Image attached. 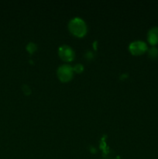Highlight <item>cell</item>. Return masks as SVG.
Wrapping results in <instances>:
<instances>
[{
	"instance_id": "5b68a950",
	"label": "cell",
	"mask_w": 158,
	"mask_h": 159,
	"mask_svg": "<svg viewBox=\"0 0 158 159\" xmlns=\"http://www.w3.org/2000/svg\"><path fill=\"white\" fill-rule=\"evenodd\" d=\"M147 39L150 44L155 45L158 43V26H154L149 30Z\"/></svg>"
},
{
	"instance_id": "52a82bcc",
	"label": "cell",
	"mask_w": 158,
	"mask_h": 159,
	"mask_svg": "<svg viewBox=\"0 0 158 159\" xmlns=\"http://www.w3.org/2000/svg\"><path fill=\"white\" fill-rule=\"evenodd\" d=\"M28 50H29V51H30V52H33V51H34V50L36 49V46L34 43H30L28 44V47H27Z\"/></svg>"
},
{
	"instance_id": "8992f818",
	"label": "cell",
	"mask_w": 158,
	"mask_h": 159,
	"mask_svg": "<svg viewBox=\"0 0 158 159\" xmlns=\"http://www.w3.org/2000/svg\"><path fill=\"white\" fill-rule=\"evenodd\" d=\"M149 55L151 57H156L158 56V49L156 48H152L149 50Z\"/></svg>"
},
{
	"instance_id": "7a4b0ae2",
	"label": "cell",
	"mask_w": 158,
	"mask_h": 159,
	"mask_svg": "<svg viewBox=\"0 0 158 159\" xmlns=\"http://www.w3.org/2000/svg\"><path fill=\"white\" fill-rule=\"evenodd\" d=\"M73 68L68 65H63L59 67L57 75L59 79L63 82H68L73 76Z\"/></svg>"
},
{
	"instance_id": "6da1fadb",
	"label": "cell",
	"mask_w": 158,
	"mask_h": 159,
	"mask_svg": "<svg viewBox=\"0 0 158 159\" xmlns=\"http://www.w3.org/2000/svg\"><path fill=\"white\" fill-rule=\"evenodd\" d=\"M68 26L70 31L77 37H82L86 34L87 26L85 22L78 17L72 19L70 21Z\"/></svg>"
},
{
	"instance_id": "277c9868",
	"label": "cell",
	"mask_w": 158,
	"mask_h": 159,
	"mask_svg": "<svg viewBox=\"0 0 158 159\" xmlns=\"http://www.w3.org/2000/svg\"><path fill=\"white\" fill-rule=\"evenodd\" d=\"M59 54L63 60L67 61L73 60L74 57V51L68 45H63L59 48Z\"/></svg>"
},
{
	"instance_id": "3957f363",
	"label": "cell",
	"mask_w": 158,
	"mask_h": 159,
	"mask_svg": "<svg viewBox=\"0 0 158 159\" xmlns=\"http://www.w3.org/2000/svg\"><path fill=\"white\" fill-rule=\"evenodd\" d=\"M129 50L133 54H141L147 50V46L145 42L142 40H136L129 44Z\"/></svg>"
},
{
	"instance_id": "ba28073f",
	"label": "cell",
	"mask_w": 158,
	"mask_h": 159,
	"mask_svg": "<svg viewBox=\"0 0 158 159\" xmlns=\"http://www.w3.org/2000/svg\"><path fill=\"white\" fill-rule=\"evenodd\" d=\"M82 69H83V67H82L81 65H75V67H74V70L77 71V72H78V71H81Z\"/></svg>"
}]
</instances>
